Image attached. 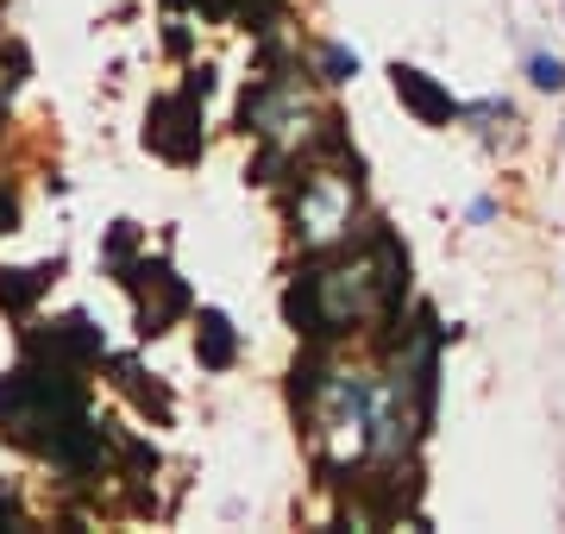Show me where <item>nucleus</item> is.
<instances>
[{"label":"nucleus","instance_id":"19","mask_svg":"<svg viewBox=\"0 0 565 534\" xmlns=\"http://www.w3.org/2000/svg\"><path fill=\"white\" fill-rule=\"evenodd\" d=\"M0 528H20V510H13V496L0 491Z\"/></svg>","mask_w":565,"mask_h":534},{"label":"nucleus","instance_id":"2","mask_svg":"<svg viewBox=\"0 0 565 534\" xmlns=\"http://www.w3.org/2000/svg\"><path fill=\"white\" fill-rule=\"evenodd\" d=\"M88 371H63L44 359H20L0 377V434L20 452H51L63 434L88 421Z\"/></svg>","mask_w":565,"mask_h":534},{"label":"nucleus","instance_id":"11","mask_svg":"<svg viewBox=\"0 0 565 534\" xmlns=\"http://www.w3.org/2000/svg\"><path fill=\"white\" fill-rule=\"evenodd\" d=\"M308 70H315V83L345 88V83H359V51L340 39H315L308 44Z\"/></svg>","mask_w":565,"mask_h":534},{"label":"nucleus","instance_id":"4","mask_svg":"<svg viewBox=\"0 0 565 534\" xmlns=\"http://www.w3.org/2000/svg\"><path fill=\"white\" fill-rule=\"evenodd\" d=\"M202 95H189V88H170L151 102L145 114V151H158L163 164H202L207 151V114H202Z\"/></svg>","mask_w":565,"mask_h":534},{"label":"nucleus","instance_id":"8","mask_svg":"<svg viewBox=\"0 0 565 534\" xmlns=\"http://www.w3.org/2000/svg\"><path fill=\"white\" fill-rule=\"evenodd\" d=\"M107 371H114V384H120V396H132V409L139 415H158V421H170V415H177V396L163 391L158 377H145V365L139 359H114V352H107Z\"/></svg>","mask_w":565,"mask_h":534},{"label":"nucleus","instance_id":"18","mask_svg":"<svg viewBox=\"0 0 565 534\" xmlns=\"http://www.w3.org/2000/svg\"><path fill=\"white\" fill-rule=\"evenodd\" d=\"M163 44H170V57H189V25H170V32H163Z\"/></svg>","mask_w":565,"mask_h":534},{"label":"nucleus","instance_id":"6","mask_svg":"<svg viewBox=\"0 0 565 534\" xmlns=\"http://www.w3.org/2000/svg\"><path fill=\"white\" fill-rule=\"evenodd\" d=\"M25 359H44V365H63V371H95L107 365V333L95 328V314L70 309L51 328H25Z\"/></svg>","mask_w":565,"mask_h":534},{"label":"nucleus","instance_id":"15","mask_svg":"<svg viewBox=\"0 0 565 534\" xmlns=\"http://www.w3.org/2000/svg\"><path fill=\"white\" fill-rule=\"evenodd\" d=\"M170 7L202 13V20H221V25H239V13H245V0H170Z\"/></svg>","mask_w":565,"mask_h":534},{"label":"nucleus","instance_id":"5","mask_svg":"<svg viewBox=\"0 0 565 534\" xmlns=\"http://www.w3.org/2000/svg\"><path fill=\"white\" fill-rule=\"evenodd\" d=\"M120 284L132 289V302H139V340H158V333H170L182 314L195 309V302H189V284H182L177 270L163 265V258H151V252H139V258L120 270Z\"/></svg>","mask_w":565,"mask_h":534},{"label":"nucleus","instance_id":"1","mask_svg":"<svg viewBox=\"0 0 565 534\" xmlns=\"http://www.w3.org/2000/svg\"><path fill=\"white\" fill-rule=\"evenodd\" d=\"M408 314V246L377 214L327 252H302V270L282 289V321L321 340V346H352V340H384Z\"/></svg>","mask_w":565,"mask_h":534},{"label":"nucleus","instance_id":"17","mask_svg":"<svg viewBox=\"0 0 565 534\" xmlns=\"http://www.w3.org/2000/svg\"><path fill=\"white\" fill-rule=\"evenodd\" d=\"M465 221H471V226H490V221H497V195H478V202L465 207Z\"/></svg>","mask_w":565,"mask_h":534},{"label":"nucleus","instance_id":"13","mask_svg":"<svg viewBox=\"0 0 565 534\" xmlns=\"http://www.w3.org/2000/svg\"><path fill=\"white\" fill-rule=\"evenodd\" d=\"M522 70H527V88H541V95H565V57H553V51H527Z\"/></svg>","mask_w":565,"mask_h":534},{"label":"nucleus","instance_id":"10","mask_svg":"<svg viewBox=\"0 0 565 534\" xmlns=\"http://www.w3.org/2000/svg\"><path fill=\"white\" fill-rule=\"evenodd\" d=\"M57 277H63V258H44V265H25V270H0V309L32 314V302H39Z\"/></svg>","mask_w":565,"mask_h":534},{"label":"nucleus","instance_id":"14","mask_svg":"<svg viewBox=\"0 0 565 534\" xmlns=\"http://www.w3.org/2000/svg\"><path fill=\"white\" fill-rule=\"evenodd\" d=\"M102 258H107V270L120 277V270L132 265V258H139V226H132V221H114V226H107V239H102Z\"/></svg>","mask_w":565,"mask_h":534},{"label":"nucleus","instance_id":"7","mask_svg":"<svg viewBox=\"0 0 565 534\" xmlns=\"http://www.w3.org/2000/svg\"><path fill=\"white\" fill-rule=\"evenodd\" d=\"M390 88H396V102H403L422 126H452V120H459V102H452V88H446L440 76L415 70V63H390Z\"/></svg>","mask_w":565,"mask_h":534},{"label":"nucleus","instance_id":"9","mask_svg":"<svg viewBox=\"0 0 565 534\" xmlns=\"http://www.w3.org/2000/svg\"><path fill=\"white\" fill-rule=\"evenodd\" d=\"M195 359H202V371H233V359H239V328H233L226 309L195 314Z\"/></svg>","mask_w":565,"mask_h":534},{"label":"nucleus","instance_id":"3","mask_svg":"<svg viewBox=\"0 0 565 534\" xmlns=\"http://www.w3.org/2000/svg\"><path fill=\"white\" fill-rule=\"evenodd\" d=\"M282 214L302 252H327L352 239L371 214H364V177L352 151H327V158H296L289 183H282Z\"/></svg>","mask_w":565,"mask_h":534},{"label":"nucleus","instance_id":"16","mask_svg":"<svg viewBox=\"0 0 565 534\" xmlns=\"http://www.w3.org/2000/svg\"><path fill=\"white\" fill-rule=\"evenodd\" d=\"M13 226H20V195L0 183V233H13Z\"/></svg>","mask_w":565,"mask_h":534},{"label":"nucleus","instance_id":"12","mask_svg":"<svg viewBox=\"0 0 565 534\" xmlns=\"http://www.w3.org/2000/svg\"><path fill=\"white\" fill-rule=\"evenodd\" d=\"M459 120H471V132L497 139V132H503V126H515L522 114H515V102H503V95H484V102H465Z\"/></svg>","mask_w":565,"mask_h":534}]
</instances>
